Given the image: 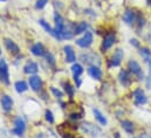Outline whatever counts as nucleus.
<instances>
[{"mask_svg": "<svg viewBox=\"0 0 151 138\" xmlns=\"http://www.w3.org/2000/svg\"><path fill=\"white\" fill-rule=\"evenodd\" d=\"M132 138H136V137H132Z\"/></svg>", "mask_w": 151, "mask_h": 138, "instance_id": "obj_42", "label": "nucleus"}, {"mask_svg": "<svg viewBox=\"0 0 151 138\" xmlns=\"http://www.w3.org/2000/svg\"><path fill=\"white\" fill-rule=\"evenodd\" d=\"M0 82L8 86L9 84V73H8V66L4 59L0 60Z\"/></svg>", "mask_w": 151, "mask_h": 138, "instance_id": "obj_11", "label": "nucleus"}, {"mask_svg": "<svg viewBox=\"0 0 151 138\" xmlns=\"http://www.w3.org/2000/svg\"><path fill=\"white\" fill-rule=\"evenodd\" d=\"M29 86L34 91H39L42 88V78L38 75H33L29 77Z\"/></svg>", "mask_w": 151, "mask_h": 138, "instance_id": "obj_17", "label": "nucleus"}, {"mask_svg": "<svg viewBox=\"0 0 151 138\" xmlns=\"http://www.w3.org/2000/svg\"><path fill=\"white\" fill-rule=\"evenodd\" d=\"M145 22H147V20H145V18H144V15H143L142 13H137V15H136V25H137V29L143 28L144 25H145Z\"/></svg>", "mask_w": 151, "mask_h": 138, "instance_id": "obj_25", "label": "nucleus"}, {"mask_svg": "<svg viewBox=\"0 0 151 138\" xmlns=\"http://www.w3.org/2000/svg\"><path fill=\"white\" fill-rule=\"evenodd\" d=\"M130 45L134 46L135 48H139L141 47V43H139V41L137 39H130Z\"/></svg>", "mask_w": 151, "mask_h": 138, "instance_id": "obj_34", "label": "nucleus"}, {"mask_svg": "<svg viewBox=\"0 0 151 138\" xmlns=\"http://www.w3.org/2000/svg\"><path fill=\"white\" fill-rule=\"evenodd\" d=\"M69 118L73 119V121H78V119L82 118V112H81V114H78V112H73V114H70Z\"/></svg>", "mask_w": 151, "mask_h": 138, "instance_id": "obj_33", "label": "nucleus"}, {"mask_svg": "<svg viewBox=\"0 0 151 138\" xmlns=\"http://www.w3.org/2000/svg\"><path fill=\"white\" fill-rule=\"evenodd\" d=\"M45 59H46V61H47V63H48V66H55V58H54V55L52 54V53H46L45 54Z\"/></svg>", "mask_w": 151, "mask_h": 138, "instance_id": "obj_29", "label": "nucleus"}, {"mask_svg": "<svg viewBox=\"0 0 151 138\" xmlns=\"http://www.w3.org/2000/svg\"><path fill=\"white\" fill-rule=\"evenodd\" d=\"M141 138H151V136L149 134H143V135L141 136Z\"/></svg>", "mask_w": 151, "mask_h": 138, "instance_id": "obj_38", "label": "nucleus"}, {"mask_svg": "<svg viewBox=\"0 0 151 138\" xmlns=\"http://www.w3.org/2000/svg\"><path fill=\"white\" fill-rule=\"evenodd\" d=\"M72 73H73V76L74 77H77V76H80L83 73V67L80 63H74L72 66Z\"/></svg>", "mask_w": 151, "mask_h": 138, "instance_id": "obj_27", "label": "nucleus"}, {"mask_svg": "<svg viewBox=\"0 0 151 138\" xmlns=\"http://www.w3.org/2000/svg\"><path fill=\"white\" fill-rule=\"evenodd\" d=\"M88 74L91 78H94L95 81H101L102 80V76H103V71L102 69L97 66H91L88 68Z\"/></svg>", "mask_w": 151, "mask_h": 138, "instance_id": "obj_15", "label": "nucleus"}, {"mask_svg": "<svg viewBox=\"0 0 151 138\" xmlns=\"http://www.w3.org/2000/svg\"><path fill=\"white\" fill-rule=\"evenodd\" d=\"M148 63V76L145 77V87L148 88V89H151V59L147 62Z\"/></svg>", "mask_w": 151, "mask_h": 138, "instance_id": "obj_28", "label": "nucleus"}, {"mask_svg": "<svg viewBox=\"0 0 151 138\" xmlns=\"http://www.w3.org/2000/svg\"><path fill=\"white\" fill-rule=\"evenodd\" d=\"M131 76L132 75L130 74V71L128 69H121L118 73V81L124 88H128V87H130V84L132 82Z\"/></svg>", "mask_w": 151, "mask_h": 138, "instance_id": "obj_10", "label": "nucleus"}, {"mask_svg": "<svg viewBox=\"0 0 151 138\" xmlns=\"http://www.w3.org/2000/svg\"><path fill=\"white\" fill-rule=\"evenodd\" d=\"M31 52H32V54L35 55V56H43V55L47 53L46 49H45V47H43V45H42L41 42L34 43V45L31 47Z\"/></svg>", "mask_w": 151, "mask_h": 138, "instance_id": "obj_19", "label": "nucleus"}, {"mask_svg": "<svg viewBox=\"0 0 151 138\" xmlns=\"http://www.w3.org/2000/svg\"><path fill=\"white\" fill-rule=\"evenodd\" d=\"M0 54H1V48H0Z\"/></svg>", "mask_w": 151, "mask_h": 138, "instance_id": "obj_41", "label": "nucleus"}, {"mask_svg": "<svg viewBox=\"0 0 151 138\" xmlns=\"http://www.w3.org/2000/svg\"><path fill=\"white\" fill-rule=\"evenodd\" d=\"M139 54L144 59L145 62H148L151 59V50L147 47H139Z\"/></svg>", "mask_w": 151, "mask_h": 138, "instance_id": "obj_24", "label": "nucleus"}, {"mask_svg": "<svg viewBox=\"0 0 151 138\" xmlns=\"http://www.w3.org/2000/svg\"><path fill=\"white\" fill-rule=\"evenodd\" d=\"M63 87H65V91H66V94H68V96H69L70 98H73V97H74V94H75V88H74L68 81L63 83Z\"/></svg>", "mask_w": 151, "mask_h": 138, "instance_id": "obj_26", "label": "nucleus"}, {"mask_svg": "<svg viewBox=\"0 0 151 138\" xmlns=\"http://www.w3.org/2000/svg\"><path fill=\"white\" fill-rule=\"evenodd\" d=\"M128 70L130 71V74L132 76L136 77V80L138 81H142V80H145V75H144V71L142 66L139 65V62L135 59H130L128 61Z\"/></svg>", "mask_w": 151, "mask_h": 138, "instance_id": "obj_1", "label": "nucleus"}, {"mask_svg": "<svg viewBox=\"0 0 151 138\" xmlns=\"http://www.w3.org/2000/svg\"><path fill=\"white\" fill-rule=\"evenodd\" d=\"M121 128L129 135H134L136 130V124L130 119H121Z\"/></svg>", "mask_w": 151, "mask_h": 138, "instance_id": "obj_13", "label": "nucleus"}, {"mask_svg": "<svg viewBox=\"0 0 151 138\" xmlns=\"http://www.w3.org/2000/svg\"><path fill=\"white\" fill-rule=\"evenodd\" d=\"M81 60H82L83 63L88 65L89 67H91V66H97V67H100V65L102 63L101 58H100L96 53H94V52H89V53L82 54V55H81Z\"/></svg>", "mask_w": 151, "mask_h": 138, "instance_id": "obj_2", "label": "nucleus"}, {"mask_svg": "<svg viewBox=\"0 0 151 138\" xmlns=\"http://www.w3.org/2000/svg\"><path fill=\"white\" fill-rule=\"evenodd\" d=\"M132 95H134L135 104L137 106H141V105H144V104L148 103V97H147V95H145V93H144V90L142 88H139V87L136 88L134 90Z\"/></svg>", "mask_w": 151, "mask_h": 138, "instance_id": "obj_8", "label": "nucleus"}, {"mask_svg": "<svg viewBox=\"0 0 151 138\" xmlns=\"http://www.w3.org/2000/svg\"><path fill=\"white\" fill-rule=\"evenodd\" d=\"M25 131H26V122H25V119L21 116H17L14 118V128L12 129L11 132L13 135H15V136L21 137V136H24Z\"/></svg>", "mask_w": 151, "mask_h": 138, "instance_id": "obj_4", "label": "nucleus"}, {"mask_svg": "<svg viewBox=\"0 0 151 138\" xmlns=\"http://www.w3.org/2000/svg\"><path fill=\"white\" fill-rule=\"evenodd\" d=\"M62 137L63 138H75V136L70 132H62Z\"/></svg>", "mask_w": 151, "mask_h": 138, "instance_id": "obj_36", "label": "nucleus"}, {"mask_svg": "<svg viewBox=\"0 0 151 138\" xmlns=\"http://www.w3.org/2000/svg\"><path fill=\"white\" fill-rule=\"evenodd\" d=\"M63 52H65V60H66L67 63H73V62H75L76 55L72 46H69V45L65 46V47H63Z\"/></svg>", "mask_w": 151, "mask_h": 138, "instance_id": "obj_14", "label": "nucleus"}, {"mask_svg": "<svg viewBox=\"0 0 151 138\" xmlns=\"http://www.w3.org/2000/svg\"><path fill=\"white\" fill-rule=\"evenodd\" d=\"M136 15H137V13L135 12V9H132V8H127V9L123 12V14H122V20L124 21L125 25L132 26V25L136 22Z\"/></svg>", "mask_w": 151, "mask_h": 138, "instance_id": "obj_9", "label": "nucleus"}, {"mask_svg": "<svg viewBox=\"0 0 151 138\" xmlns=\"http://www.w3.org/2000/svg\"><path fill=\"white\" fill-rule=\"evenodd\" d=\"M93 41H94V35L91 32L87 31L82 37L80 39H76V45L81 48H89L91 45H93Z\"/></svg>", "mask_w": 151, "mask_h": 138, "instance_id": "obj_7", "label": "nucleus"}, {"mask_svg": "<svg viewBox=\"0 0 151 138\" xmlns=\"http://www.w3.org/2000/svg\"><path fill=\"white\" fill-rule=\"evenodd\" d=\"M50 91H52V94H53L55 97H58V98H62V96H63V93H62L60 89L55 88V87H50Z\"/></svg>", "mask_w": 151, "mask_h": 138, "instance_id": "obj_31", "label": "nucleus"}, {"mask_svg": "<svg viewBox=\"0 0 151 138\" xmlns=\"http://www.w3.org/2000/svg\"><path fill=\"white\" fill-rule=\"evenodd\" d=\"M4 45H5L6 49H7L11 54L18 55V54L20 53V47H19L13 40H11V39H5V40H4Z\"/></svg>", "mask_w": 151, "mask_h": 138, "instance_id": "obj_12", "label": "nucleus"}, {"mask_svg": "<svg viewBox=\"0 0 151 138\" xmlns=\"http://www.w3.org/2000/svg\"><path fill=\"white\" fill-rule=\"evenodd\" d=\"M0 103H1V108L7 112L11 111L12 108H13V100L8 95H2L1 98H0Z\"/></svg>", "mask_w": 151, "mask_h": 138, "instance_id": "obj_18", "label": "nucleus"}, {"mask_svg": "<svg viewBox=\"0 0 151 138\" xmlns=\"http://www.w3.org/2000/svg\"><path fill=\"white\" fill-rule=\"evenodd\" d=\"M39 70V66L37 62L34 61H28L26 63V66L24 67V73L25 74H28V75H34L37 74Z\"/></svg>", "mask_w": 151, "mask_h": 138, "instance_id": "obj_20", "label": "nucleus"}, {"mask_svg": "<svg viewBox=\"0 0 151 138\" xmlns=\"http://www.w3.org/2000/svg\"><path fill=\"white\" fill-rule=\"evenodd\" d=\"M14 87H15V91H17L18 94H22V93L27 91V89H28L27 83H26L25 81H22V80L17 81L15 84H14Z\"/></svg>", "mask_w": 151, "mask_h": 138, "instance_id": "obj_22", "label": "nucleus"}, {"mask_svg": "<svg viewBox=\"0 0 151 138\" xmlns=\"http://www.w3.org/2000/svg\"><path fill=\"white\" fill-rule=\"evenodd\" d=\"M147 1H148V4H149V5H150V2H151V0H147Z\"/></svg>", "mask_w": 151, "mask_h": 138, "instance_id": "obj_39", "label": "nucleus"}, {"mask_svg": "<svg viewBox=\"0 0 151 138\" xmlns=\"http://www.w3.org/2000/svg\"><path fill=\"white\" fill-rule=\"evenodd\" d=\"M81 130H82L84 134H87V135H89V136H91V137H99V136L102 134V130H101L97 125H95V124H93V123H90V122H84V123H82V124H81Z\"/></svg>", "mask_w": 151, "mask_h": 138, "instance_id": "obj_3", "label": "nucleus"}, {"mask_svg": "<svg viewBox=\"0 0 151 138\" xmlns=\"http://www.w3.org/2000/svg\"><path fill=\"white\" fill-rule=\"evenodd\" d=\"M88 27H89V25H88L87 21H81V22H78L75 27H74V34H82V33H86V32L88 31Z\"/></svg>", "mask_w": 151, "mask_h": 138, "instance_id": "obj_21", "label": "nucleus"}, {"mask_svg": "<svg viewBox=\"0 0 151 138\" xmlns=\"http://www.w3.org/2000/svg\"><path fill=\"white\" fill-rule=\"evenodd\" d=\"M48 134H49V135H48V138H58V136H56L52 130H49V131H48Z\"/></svg>", "mask_w": 151, "mask_h": 138, "instance_id": "obj_37", "label": "nucleus"}, {"mask_svg": "<svg viewBox=\"0 0 151 138\" xmlns=\"http://www.w3.org/2000/svg\"><path fill=\"white\" fill-rule=\"evenodd\" d=\"M47 4H48V0H38L35 4V7L37 9H42Z\"/></svg>", "mask_w": 151, "mask_h": 138, "instance_id": "obj_32", "label": "nucleus"}, {"mask_svg": "<svg viewBox=\"0 0 151 138\" xmlns=\"http://www.w3.org/2000/svg\"><path fill=\"white\" fill-rule=\"evenodd\" d=\"M74 81H75L76 88H80V87H81V84H82V80L80 78V76H77V77H74Z\"/></svg>", "mask_w": 151, "mask_h": 138, "instance_id": "obj_35", "label": "nucleus"}, {"mask_svg": "<svg viewBox=\"0 0 151 138\" xmlns=\"http://www.w3.org/2000/svg\"><path fill=\"white\" fill-rule=\"evenodd\" d=\"M39 24L42 26V28H43V29H45V31H46L48 34H50L53 37H55V31H54V28H52V27H50V25H49V24H48L46 20L40 19V20H39Z\"/></svg>", "mask_w": 151, "mask_h": 138, "instance_id": "obj_23", "label": "nucleus"}, {"mask_svg": "<svg viewBox=\"0 0 151 138\" xmlns=\"http://www.w3.org/2000/svg\"><path fill=\"white\" fill-rule=\"evenodd\" d=\"M0 1H7V0H0Z\"/></svg>", "mask_w": 151, "mask_h": 138, "instance_id": "obj_40", "label": "nucleus"}, {"mask_svg": "<svg viewBox=\"0 0 151 138\" xmlns=\"http://www.w3.org/2000/svg\"><path fill=\"white\" fill-rule=\"evenodd\" d=\"M116 34L115 32L114 33H108L103 36V40H102V43H101V52L102 53H107L109 49L113 48V46L116 43Z\"/></svg>", "mask_w": 151, "mask_h": 138, "instance_id": "obj_5", "label": "nucleus"}, {"mask_svg": "<svg viewBox=\"0 0 151 138\" xmlns=\"http://www.w3.org/2000/svg\"><path fill=\"white\" fill-rule=\"evenodd\" d=\"M93 114H94V117L99 122L100 125H102V126H107L108 125V119H107V117L103 115V112L100 109L93 108Z\"/></svg>", "mask_w": 151, "mask_h": 138, "instance_id": "obj_16", "label": "nucleus"}, {"mask_svg": "<svg viewBox=\"0 0 151 138\" xmlns=\"http://www.w3.org/2000/svg\"><path fill=\"white\" fill-rule=\"evenodd\" d=\"M123 58H124V50H123L122 48H116V49L114 50L110 60H109L108 67H109V68H111V67H114V68L119 67L121 63H122V61H123Z\"/></svg>", "mask_w": 151, "mask_h": 138, "instance_id": "obj_6", "label": "nucleus"}, {"mask_svg": "<svg viewBox=\"0 0 151 138\" xmlns=\"http://www.w3.org/2000/svg\"><path fill=\"white\" fill-rule=\"evenodd\" d=\"M45 118H46V121H47L48 123H50V124H53V123L55 122L54 115H53V112H52L49 109H47V110L45 111Z\"/></svg>", "mask_w": 151, "mask_h": 138, "instance_id": "obj_30", "label": "nucleus"}]
</instances>
